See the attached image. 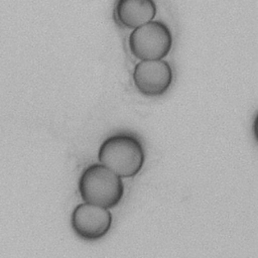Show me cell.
I'll return each mask as SVG.
<instances>
[{
	"label": "cell",
	"mask_w": 258,
	"mask_h": 258,
	"mask_svg": "<svg viewBox=\"0 0 258 258\" xmlns=\"http://www.w3.org/2000/svg\"><path fill=\"white\" fill-rule=\"evenodd\" d=\"M98 160L121 178L134 177L143 168L145 150L137 136L131 133H117L101 143Z\"/></svg>",
	"instance_id": "1"
},
{
	"label": "cell",
	"mask_w": 258,
	"mask_h": 258,
	"mask_svg": "<svg viewBox=\"0 0 258 258\" xmlns=\"http://www.w3.org/2000/svg\"><path fill=\"white\" fill-rule=\"evenodd\" d=\"M78 189L84 203L113 209L124 196L122 178L101 163L87 166L80 175Z\"/></svg>",
	"instance_id": "2"
},
{
	"label": "cell",
	"mask_w": 258,
	"mask_h": 258,
	"mask_svg": "<svg viewBox=\"0 0 258 258\" xmlns=\"http://www.w3.org/2000/svg\"><path fill=\"white\" fill-rule=\"evenodd\" d=\"M128 46L131 54L139 60L163 59L172 46L171 31L162 21H149L132 30Z\"/></svg>",
	"instance_id": "3"
},
{
	"label": "cell",
	"mask_w": 258,
	"mask_h": 258,
	"mask_svg": "<svg viewBox=\"0 0 258 258\" xmlns=\"http://www.w3.org/2000/svg\"><path fill=\"white\" fill-rule=\"evenodd\" d=\"M113 215L109 209L81 203L71 214V228L75 235L87 242H95L104 238L110 231Z\"/></svg>",
	"instance_id": "4"
},
{
	"label": "cell",
	"mask_w": 258,
	"mask_h": 258,
	"mask_svg": "<svg viewBox=\"0 0 258 258\" xmlns=\"http://www.w3.org/2000/svg\"><path fill=\"white\" fill-rule=\"evenodd\" d=\"M137 91L145 97H159L171 86L173 75L168 61L164 59L140 60L132 74Z\"/></svg>",
	"instance_id": "5"
},
{
	"label": "cell",
	"mask_w": 258,
	"mask_h": 258,
	"mask_svg": "<svg viewBox=\"0 0 258 258\" xmlns=\"http://www.w3.org/2000/svg\"><path fill=\"white\" fill-rule=\"evenodd\" d=\"M156 11L154 0H117L115 19L121 26L134 29L152 21Z\"/></svg>",
	"instance_id": "6"
}]
</instances>
